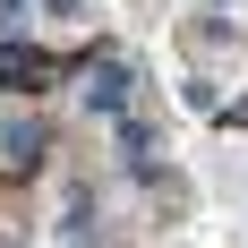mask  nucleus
Masks as SVG:
<instances>
[{"instance_id": "nucleus-6", "label": "nucleus", "mask_w": 248, "mask_h": 248, "mask_svg": "<svg viewBox=\"0 0 248 248\" xmlns=\"http://www.w3.org/2000/svg\"><path fill=\"white\" fill-rule=\"evenodd\" d=\"M17 9H34V0H0V17H17Z\"/></svg>"}, {"instance_id": "nucleus-3", "label": "nucleus", "mask_w": 248, "mask_h": 248, "mask_svg": "<svg viewBox=\"0 0 248 248\" xmlns=\"http://www.w3.org/2000/svg\"><path fill=\"white\" fill-rule=\"evenodd\" d=\"M43 163V120H0V171H34Z\"/></svg>"}, {"instance_id": "nucleus-5", "label": "nucleus", "mask_w": 248, "mask_h": 248, "mask_svg": "<svg viewBox=\"0 0 248 248\" xmlns=\"http://www.w3.org/2000/svg\"><path fill=\"white\" fill-rule=\"evenodd\" d=\"M223 120H231V128H248V94H240V103H223Z\"/></svg>"}, {"instance_id": "nucleus-2", "label": "nucleus", "mask_w": 248, "mask_h": 248, "mask_svg": "<svg viewBox=\"0 0 248 248\" xmlns=\"http://www.w3.org/2000/svg\"><path fill=\"white\" fill-rule=\"evenodd\" d=\"M128 86H137V69H128V60H94V69H86V111L120 120V111H128Z\"/></svg>"}, {"instance_id": "nucleus-7", "label": "nucleus", "mask_w": 248, "mask_h": 248, "mask_svg": "<svg viewBox=\"0 0 248 248\" xmlns=\"http://www.w3.org/2000/svg\"><path fill=\"white\" fill-rule=\"evenodd\" d=\"M214 9H231V0H214Z\"/></svg>"}, {"instance_id": "nucleus-4", "label": "nucleus", "mask_w": 248, "mask_h": 248, "mask_svg": "<svg viewBox=\"0 0 248 248\" xmlns=\"http://www.w3.org/2000/svg\"><path fill=\"white\" fill-rule=\"evenodd\" d=\"M43 9H51V17H69V26L86 17V0H43Z\"/></svg>"}, {"instance_id": "nucleus-1", "label": "nucleus", "mask_w": 248, "mask_h": 248, "mask_svg": "<svg viewBox=\"0 0 248 248\" xmlns=\"http://www.w3.org/2000/svg\"><path fill=\"white\" fill-rule=\"evenodd\" d=\"M60 77V51H34V43H0V94H43Z\"/></svg>"}]
</instances>
